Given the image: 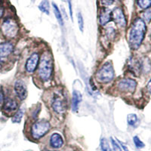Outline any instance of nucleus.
Returning <instances> with one entry per match:
<instances>
[{"label":"nucleus","mask_w":151,"mask_h":151,"mask_svg":"<svg viewBox=\"0 0 151 151\" xmlns=\"http://www.w3.org/2000/svg\"><path fill=\"white\" fill-rule=\"evenodd\" d=\"M137 116L136 114H134V113H131V114H129L127 116V122L128 124L129 125H135L137 122Z\"/></svg>","instance_id":"obj_19"},{"label":"nucleus","mask_w":151,"mask_h":151,"mask_svg":"<svg viewBox=\"0 0 151 151\" xmlns=\"http://www.w3.org/2000/svg\"><path fill=\"white\" fill-rule=\"evenodd\" d=\"M46 151H50V150H46Z\"/></svg>","instance_id":"obj_31"},{"label":"nucleus","mask_w":151,"mask_h":151,"mask_svg":"<svg viewBox=\"0 0 151 151\" xmlns=\"http://www.w3.org/2000/svg\"><path fill=\"white\" fill-rule=\"evenodd\" d=\"M13 51H14V45L12 42H6L0 43V67L12 55Z\"/></svg>","instance_id":"obj_7"},{"label":"nucleus","mask_w":151,"mask_h":151,"mask_svg":"<svg viewBox=\"0 0 151 151\" xmlns=\"http://www.w3.org/2000/svg\"><path fill=\"white\" fill-rule=\"evenodd\" d=\"M52 106L54 111L58 114H63L67 108V99L62 91L54 92L52 98Z\"/></svg>","instance_id":"obj_5"},{"label":"nucleus","mask_w":151,"mask_h":151,"mask_svg":"<svg viewBox=\"0 0 151 151\" xmlns=\"http://www.w3.org/2000/svg\"><path fill=\"white\" fill-rule=\"evenodd\" d=\"M52 6H53L54 13H55V17H56L57 20H58V21L59 22V24H60L61 26H63V25H64V20H63L61 13H60L58 7L56 4H55V3L52 4Z\"/></svg>","instance_id":"obj_16"},{"label":"nucleus","mask_w":151,"mask_h":151,"mask_svg":"<svg viewBox=\"0 0 151 151\" xmlns=\"http://www.w3.org/2000/svg\"><path fill=\"white\" fill-rule=\"evenodd\" d=\"M101 147L102 151H112L110 147L109 143L106 138H102L101 140Z\"/></svg>","instance_id":"obj_21"},{"label":"nucleus","mask_w":151,"mask_h":151,"mask_svg":"<svg viewBox=\"0 0 151 151\" xmlns=\"http://www.w3.org/2000/svg\"><path fill=\"white\" fill-rule=\"evenodd\" d=\"M50 145L55 149H58L64 145V139L58 133H54L50 137Z\"/></svg>","instance_id":"obj_13"},{"label":"nucleus","mask_w":151,"mask_h":151,"mask_svg":"<svg viewBox=\"0 0 151 151\" xmlns=\"http://www.w3.org/2000/svg\"><path fill=\"white\" fill-rule=\"evenodd\" d=\"M114 0H101V2L104 5H110L113 3Z\"/></svg>","instance_id":"obj_25"},{"label":"nucleus","mask_w":151,"mask_h":151,"mask_svg":"<svg viewBox=\"0 0 151 151\" xmlns=\"http://www.w3.org/2000/svg\"><path fill=\"white\" fill-rule=\"evenodd\" d=\"M147 88L148 91H149V92L151 94V79H150V80L149 81V83H148L147 86Z\"/></svg>","instance_id":"obj_29"},{"label":"nucleus","mask_w":151,"mask_h":151,"mask_svg":"<svg viewBox=\"0 0 151 151\" xmlns=\"http://www.w3.org/2000/svg\"><path fill=\"white\" fill-rule=\"evenodd\" d=\"M119 142L120 143V144H121V146L122 147V148H123L124 150H125V151H129V150H128V148H127V147L126 146H125V145H124L123 144H122V142H120V141H119Z\"/></svg>","instance_id":"obj_30"},{"label":"nucleus","mask_w":151,"mask_h":151,"mask_svg":"<svg viewBox=\"0 0 151 151\" xmlns=\"http://www.w3.org/2000/svg\"><path fill=\"white\" fill-rule=\"evenodd\" d=\"M17 108H18V103L16 100L9 98L4 100L2 109L5 113L11 114V113L15 112Z\"/></svg>","instance_id":"obj_12"},{"label":"nucleus","mask_w":151,"mask_h":151,"mask_svg":"<svg viewBox=\"0 0 151 151\" xmlns=\"http://www.w3.org/2000/svg\"><path fill=\"white\" fill-rule=\"evenodd\" d=\"M83 99L82 94L79 91H73V98H72V108L74 112L77 111L79 109V104Z\"/></svg>","instance_id":"obj_15"},{"label":"nucleus","mask_w":151,"mask_h":151,"mask_svg":"<svg viewBox=\"0 0 151 151\" xmlns=\"http://www.w3.org/2000/svg\"><path fill=\"white\" fill-rule=\"evenodd\" d=\"M137 86V83L133 79H125L118 83L119 89L126 92H134Z\"/></svg>","instance_id":"obj_11"},{"label":"nucleus","mask_w":151,"mask_h":151,"mask_svg":"<svg viewBox=\"0 0 151 151\" xmlns=\"http://www.w3.org/2000/svg\"><path fill=\"white\" fill-rule=\"evenodd\" d=\"M40 61V55L38 53H33L27 60L25 70L27 73H33L37 68Z\"/></svg>","instance_id":"obj_10"},{"label":"nucleus","mask_w":151,"mask_h":151,"mask_svg":"<svg viewBox=\"0 0 151 151\" xmlns=\"http://www.w3.org/2000/svg\"><path fill=\"white\" fill-rule=\"evenodd\" d=\"M69 5V10H70V14L71 20L73 21V9H72V4H71V0H68Z\"/></svg>","instance_id":"obj_27"},{"label":"nucleus","mask_w":151,"mask_h":151,"mask_svg":"<svg viewBox=\"0 0 151 151\" xmlns=\"http://www.w3.org/2000/svg\"><path fill=\"white\" fill-rule=\"evenodd\" d=\"M39 9L41 12H44L45 14H49V2H48V0H42L41 2V3L39 5Z\"/></svg>","instance_id":"obj_18"},{"label":"nucleus","mask_w":151,"mask_h":151,"mask_svg":"<svg viewBox=\"0 0 151 151\" xmlns=\"http://www.w3.org/2000/svg\"><path fill=\"white\" fill-rule=\"evenodd\" d=\"M52 71H53V60L52 57L49 52H45L43 54L40 59L38 74L40 79L43 82L49 80L52 77Z\"/></svg>","instance_id":"obj_2"},{"label":"nucleus","mask_w":151,"mask_h":151,"mask_svg":"<svg viewBox=\"0 0 151 151\" xmlns=\"http://www.w3.org/2000/svg\"><path fill=\"white\" fill-rule=\"evenodd\" d=\"M110 140H111V144H112V146H113V151H122L120 146H119L116 142L115 140L113 139V137H111Z\"/></svg>","instance_id":"obj_24"},{"label":"nucleus","mask_w":151,"mask_h":151,"mask_svg":"<svg viewBox=\"0 0 151 151\" xmlns=\"http://www.w3.org/2000/svg\"><path fill=\"white\" fill-rule=\"evenodd\" d=\"M137 5L142 9H147L151 7V0H137Z\"/></svg>","instance_id":"obj_20"},{"label":"nucleus","mask_w":151,"mask_h":151,"mask_svg":"<svg viewBox=\"0 0 151 151\" xmlns=\"http://www.w3.org/2000/svg\"><path fill=\"white\" fill-rule=\"evenodd\" d=\"M133 141H134L135 147L138 149H141V148H143L144 147V144L140 140V138L137 136H134V138H133Z\"/></svg>","instance_id":"obj_23"},{"label":"nucleus","mask_w":151,"mask_h":151,"mask_svg":"<svg viewBox=\"0 0 151 151\" xmlns=\"http://www.w3.org/2000/svg\"><path fill=\"white\" fill-rule=\"evenodd\" d=\"M147 27L145 22L141 18H136L132 24L129 34V45L132 49H137L141 45Z\"/></svg>","instance_id":"obj_1"},{"label":"nucleus","mask_w":151,"mask_h":151,"mask_svg":"<svg viewBox=\"0 0 151 151\" xmlns=\"http://www.w3.org/2000/svg\"><path fill=\"white\" fill-rule=\"evenodd\" d=\"M3 13H4V7H3V5H2V2H0V18L2 17Z\"/></svg>","instance_id":"obj_28"},{"label":"nucleus","mask_w":151,"mask_h":151,"mask_svg":"<svg viewBox=\"0 0 151 151\" xmlns=\"http://www.w3.org/2000/svg\"><path fill=\"white\" fill-rule=\"evenodd\" d=\"M111 14L112 18L113 19L114 22L117 24V26L122 28L125 27L126 24H127L126 19L124 15L123 12L120 8H116V9H113Z\"/></svg>","instance_id":"obj_9"},{"label":"nucleus","mask_w":151,"mask_h":151,"mask_svg":"<svg viewBox=\"0 0 151 151\" xmlns=\"http://www.w3.org/2000/svg\"><path fill=\"white\" fill-rule=\"evenodd\" d=\"M112 12L107 9H103L100 13L99 21L101 25L104 26L110 21L112 18Z\"/></svg>","instance_id":"obj_14"},{"label":"nucleus","mask_w":151,"mask_h":151,"mask_svg":"<svg viewBox=\"0 0 151 151\" xmlns=\"http://www.w3.org/2000/svg\"><path fill=\"white\" fill-rule=\"evenodd\" d=\"M14 90L17 98L20 100H21V101L25 100L27 97V86L24 83V81L20 80V79L16 81L15 83H14Z\"/></svg>","instance_id":"obj_8"},{"label":"nucleus","mask_w":151,"mask_h":151,"mask_svg":"<svg viewBox=\"0 0 151 151\" xmlns=\"http://www.w3.org/2000/svg\"><path fill=\"white\" fill-rule=\"evenodd\" d=\"M51 128V125L46 120L42 119L34 122L30 129V135L34 140H39L45 136Z\"/></svg>","instance_id":"obj_4"},{"label":"nucleus","mask_w":151,"mask_h":151,"mask_svg":"<svg viewBox=\"0 0 151 151\" xmlns=\"http://www.w3.org/2000/svg\"><path fill=\"white\" fill-rule=\"evenodd\" d=\"M77 19H78V25H79V28L80 29L81 32H83V28H84V21H83V17L82 14L80 12H79L77 14Z\"/></svg>","instance_id":"obj_22"},{"label":"nucleus","mask_w":151,"mask_h":151,"mask_svg":"<svg viewBox=\"0 0 151 151\" xmlns=\"http://www.w3.org/2000/svg\"><path fill=\"white\" fill-rule=\"evenodd\" d=\"M114 69L111 62H106L96 73V79L101 83H108L114 78Z\"/></svg>","instance_id":"obj_3"},{"label":"nucleus","mask_w":151,"mask_h":151,"mask_svg":"<svg viewBox=\"0 0 151 151\" xmlns=\"http://www.w3.org/2000/svg\"><path fill=\"white\" fill-rule=\"evenodd\" d=\"M3 101H4V94H3V92H2V88H0V107H1L2 104H3Z\"/></svg>","instance_id":"obj_26"},{"label":"nucleus","mask_w":151,"mask_h":151,"mask_svg":"<svg viewBox=\"0 0 151 151\" xmlns=\"http://www.w3.org/2000/svg\"><path fill=\"white\" fill-rule=\"evenodd\" d=\"M23 116H24V110L22 109H19L16 112L15 114L13 116V117H12V122H14V123H20L23 118Z\"/></svg>","instance_id":"obj_17"},{"label":"nucleus","mask_w":151,"mask_h":151,"mask_svg":"<svg viewBox=\"0 0 151 151\" xmlns=\"http://www.w3.org/2000/svg\"><path fill=\"white\" fill-rule=\"evenodd\" d=\"M1 30L4 36L9 39H14L19 32V27L17 21L13 18H7L2 22Z\"/></svg>","instance_id":"obj_6"}]
</instances>
